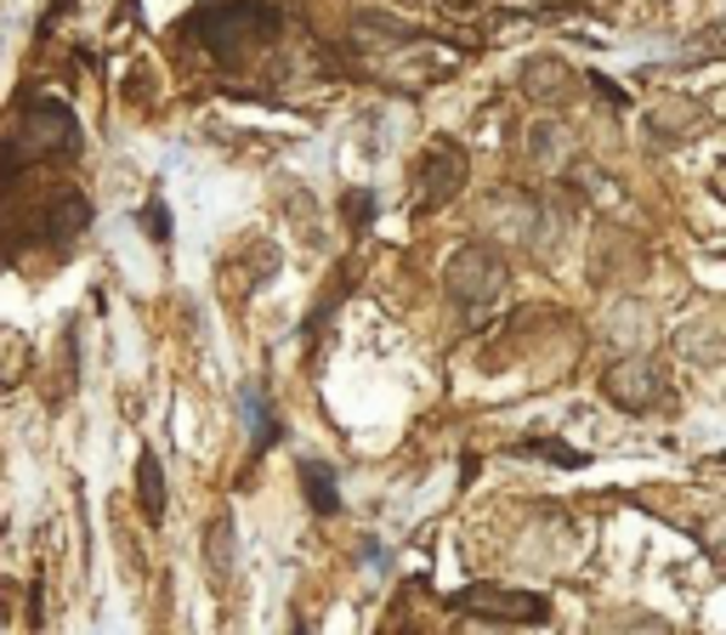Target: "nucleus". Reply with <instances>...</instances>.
I'll return each instance as SVG.
<instances>
[{"instance_id":"f257e3e1","label":"nucleus","mask_w":726,"mask_h":635,"mask_svg":"<svg viewBox=\"0 0 726 635\" xmlns=\"http://www.w3.org/2000/svg\"><path fill=\"white\" fill-rule=\"evenodd\" d=\"M7 148V165H45V160H74L80 154V120L69 114V103L58 96H29L18 125L0 136Z\"/></svg>"},{"instance_id":"f03ea898","label":"nucleus","mask_w":726,"mask_h":635,"mask_svg":"<svg viewBox=\"0 0 726 635\" xmlns=\"http://www.w3.org/2000/svg\"><path fill=\"white\" fill-rule=\"evenodd\" d=\"M278 7L273 0H211V7H200L182 29L193 40H205V52L211 58H233V52H245V45H262L278 34Z\"/></svg>"},{"instance_id":"7ed1b4c3","label":"nucleus","mask_w":726,"mask_h":635,"mask_svg":"<svg viewBox=\"0 0 726 635\" xmlns=\"http://www.w3.org/2000/svg\"><path fill=\"white\" fill-rule=\"evenodd\" d=\"M449 607L482 624H545L551 618L540 591H511V584H466V591L449 596Z\"/></svg>"},{"instance_id":"20e7f679","label":"nucleus","mask_w":726,"mask_h":635,"mask_svg":"<svg viewBox=\"0 0 726 635\" xmlns=\"http://www.w3.org/2000/svg\"><path fill=\"white\" fill-rule=\"evenodd\" d=\"M443 289L460 307H489L505 289V262L489 250V244H466V250H454L449 267H443Z\"/></svg>"},{"instance_id":"39448f33","label":"nucleus","mask_w":726,"mask_h":635,"mask_svg":"<svg viewBox=\"0 0 726 635\" xmlns=\"http://www.w3.org/2000/svg\"><path fill=\"white\" fill-rule=\"evenodd\" d=\"M602 392L624 409V414H653L664 403V369L653 358H624L602 375Z\"/></svg>"},{"instance_id":"423d86ee","label":"nucleus","mask_w":726,"mask_h":635,"mask_svg":"<svg viewBox=\"0 0 726 635\" xmlns=\"http://www.w3.org/2000/svg\"><path fill=\"white\" fill-rule=\"evenodd\" d=\"M415 182H420V211L449 205L454 193H460V182H466V154L454 148V142H431V148L420 154Z\"/></svg>"},{"instance_id":"0eeeda50","label":"nucleus","mask_w":726,"mask_h":635,"mask_svg":"<svg viewBox=\"0 0 726 635\" xmlns=\"http://www.w3.org/2000/svg\"><path fill=\"white\" fill-rule=\"evenodd\" d=\"M517 85L534 96V103H556V96H567V85H573V69L556 63V58H534V63H522Z\"/></svg>"},{"instance_id":"6e6552de","label":"nucleus","mask_w":726,"mask_h":635,"mask_svg":"<svg viewBox=\"0 0 726 635\" xmlns=\"http://www.w3.org/2000/svg\"><path fill=\"white\" fill-rule=\"evenodd\" d=\"M136 505H142L149 522L165 516V471H160V460L149 449H142V460H136Z\"/></svg>"},{"instance_id":"1a4fd4ad","label":"nucleus","mask_w":726,"mask_h":635,"mask_svg":"<svg viewBox=\"0 0 726 635\" xmlns=\"http://www.w3.org/2000/svg\"><path fill=\"white\" fill-rule=\"evenodd\" d=\"M726 58V18H715L709 29H698V34H687V45H682V69H693V63H720Z\"/></svg>"},{"instance_id":"9d476101","label":"nucleus","mask_w":726,"mask_h":635,"mask_svg":"<svg viewBox=\"0 0 726 635\" xmlns=\"http://www.w3.org/2000/svg\"><path fill=\"white\" fill-rule=\"evenodd\" d=\"M296 471H301V482H307V505H313L318 516H329L335 505H341V494H335V477H329L324 460H301Z\"/></svg>"},{"instance_id":"9b49d317","label":"nucleus","mask_w":726,"mask_h":635,"mask_svg":"<svg viewBox=\"0 0 726 635\" xmlns=\"http://www.w3.org/2000/svg\"><path fill=\"white\" fill-rule=\"evenodd\" d=\"M517 454H545L551 465H585V454H579V449H567V443H522Z\"/></svg>"},{"instance_id":"f8f14e48","label":"nucleus","mask_w":726,"mask_h":635,"mask_svg":"<svg viewBox=\"0 0 726 635\" xmlns=\"http://www.w3.org/2000/svg\"><path fill=\"white\" fill-rule=\"evenodd\" d=\"M142 233H149L154 244H171V211H165V205H149V211H142Z\"/></svg>"}]
</instances>
